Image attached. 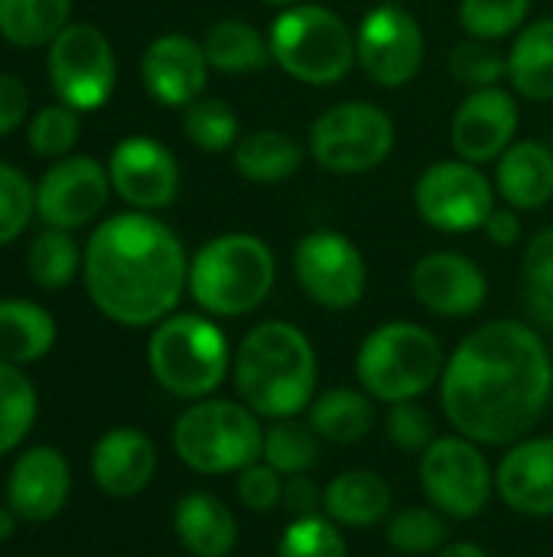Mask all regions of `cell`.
<instances>
[{"mask_svg": "<svg viewBox=\"0 0 553 557\" xmlns=\"http://www.w3.org/2000/svg\"><path fill=\"white\" fill-rule=\"evenodd\" d=\"M173 532L192 557H228L238 545V519L212 493H186L176 503Z\"/></svg>", "mask_w": 553, "mask_h": 557, "instance_id": "cell-24", "label": "cell"}, {"mask_svg": "<svg viewBox=\"0 0 553 557\" xmlns=\"http://www.w3.org/2000/svg\"><path fill=\"white\" fill-rule=\"evenodd\" d=\"M49 82L72 111H98L117 85V59L111 39L91 23H68L46 52Z\"/></svg>", "mask_w": 553, "mask_h": 557, "instance_id": "cell-10", "label": "cell"}, {"mask_svg": "<svg viewBox=\"0 0 553 557\" xmlns=\"http://www.w3.org/2000/svg\"><path fill=\"white\" fill-rule=\"evenodd\" d=\"M355 55L375 85L404 88L424 69L427 39L411 10L375 3L355 29Z\"/></svg>", "mask_w": 553, "mask_h": 557, "instance_id": "cell-14", "label": "cell"}, {"mask_svg": "<svg viewBox=\"0 0 553 557\" xmlns=\"http://www.w3.org/2000/svg\"><path fill=\"white\" fill-rule=\"evenodd\" d=\"M300 290L323 310H352L368 287V268L359 245L332 228L303 235L293 248Z\"/></svg>", "mask_w": 553, "mask_h": 557, "instance_id": "cell-13", "label": "cell"}, {"mask_svg": "<svg viewBox=\"0 0 553 557\" xmlns=\"http://www.w3.org/2000/svg\"><path fill=\"white\" fill-rule=\"evenodd\" d=\"M433 557H489V552L479 548V545H473V542H456V545L440 548Z\"/></svg>", "mask_w": 553, "mask_h": 557, "instance_id": "cell-49", "label": "cell"}, {"mask_svg": "<svg viewBox=\"0 0 553 557\" xmlns=\"http://www.w3.org/2000/svg\"><path fill=\"white\" fill-rule=\"evenodd\" d=\"M280 509H287L290 519L319 516V509H323V490H319L306 473L284 476V499H280Z\"/></svg>", "mask_w": 553, "mask_h": 557, "instance_id": "cell-46", "label": "cell"}, {"mask_svg": "<svg viewBox=\"0 0 553 557\" xmlns=\"http://www.w3.org/2000/svg\"><path fill=\"white\" fill-rule=\"evenodd\" d=\"M72 0H0V36L20 49L49 46L68 26Z\"/></svg>", "mask_w": 553, "mask_h": 557, "instance_id": "cell-31", "label": "cell"}, {"mask_svg": "<svg viewBox=\"0 0 553 557\" xmlns=\"http://www.w3.org/2000/svg\"><path fill=\"white\" fill-rule=\"evenodd\" d=\"M495 490L502 503L531 519L553 516V437H525L499 463Z\"/></svg>", "mask_w": 553, "mask_h": 557, "instance_id": "cell-21", "label": "cell"}, {"mask_svg": "<svg viewBox=\"0 0 553 557\" xmlns=\"http://www.w3.org/2000/svg\"><path fill=\"white\" fill-rule=\"evenodd\" d=\"M420 486L447 519H476L495 493V473L476 441L447 434L420 454Z\"/></svg>", "mask_w": 553, "mask_h": 557, "instance_id": "cell-11", "label": "cell"}, {"mask_svg": "<svg viewBox=\"0 0 553 557\" xmlns=\"http://www.w3.org/2000/svg\"><path fill=\"white\" fill-rule=\"evenodd\" d=\"M261 3H271V7H293V3H303V0H261Z\"/></svg>", "mask_w": 553, "mask_h": 557, "instance_id": "cell-51", "label": "cell"}, {"mask_svg": "<svg viewBox=\"0 0 553 557\" xmlns=\"http://www.w3.org/2000/svg\"><path fill=\"white\" fill-rule=\"evenodd\" d=\"M231 362L225 333L202 313L166 317L147 343V366L160 388L189 401L209 398L231 372Z\"/></svg>", "mask_w": 553, "mask_h": 557, "instance_id": "cell-7", "label": "cell"}, {"mask_svg": "<svg viewBox=\"0 0 553 557\" xmlns=\"http://www.w3.org/2000/svg\"><path fill=\"white\" fill-rule=\"evenodd\" d=\"M414 209L417 215L450 235H463L482 228L489 212L495 209V183L466 160H440L430 163L414 183Z\"/></svg>", "mask_w": 553, "mask_h": 557, "instance_id": "cell-12", "label": "cell"}, {"mask_svg": "<svg viewBox=\"0 0 553 557\" xmlns=\"http://www.w3.org/2000/svg\"><path fill=\"white\" fill-rule=\"evenodd\" d=\"M528 310H531V317H535L541 326L553 330V294H544V290H528Z\"/></svg>", "mask_w": 553, "mask_h": 557, "instance_id": "cell-48", "label": "cell"}, {"mask_svg": "<svg viewBox=\"0 0 553 557\" xmlns=\"http://www.w3.org/2000/svg\"><path fill=\"white\" fill-rule=\"evenodd\" d=\"M277 557H349V545L329 516H306L290 519L280 535Z\"/></svg>", "mask_w": 553, "mask_h": 557, "instance_id": "cell-39", "label": "cell"}, {"mask_svg": "<svg viewBox=\"0 0 553 557\" xmlns=\"http://www.w3.org/2000/svg\"><path fill=\"white\" fill-rule=\"evenodd\" d=\"M553 362L541 333L521 320H492L473 330L447 359L440 379V405L456 434L505 447L548 411Z\"/></svg>", "mask_w": 553, "mask_h": 557, "instance_id": "cell-1", "label": "cell"}, {"mask_svg": "<svg viewBox=\"0 0 553 557\" xmlns=\"http://www.w3.org/2000/svg\"><path fill=\"white\" fill-rule=\"evenodd\" d=\"M375 398L359 388H329L310 405V428L329 444H359L375 428Z\"/></svg>", "mask_w": 553, "mask_h": 557, "instance_id": "cell-30", "label": "cell"}, {"mask_svg": "<svg viewBox=\"0 0 553 557\" xmlns=\"http://www.w3.org/2000/svg\"><path fill=\"white\" fill-rule=\"evenodd\" d=\"M277 258L267 242L228 232L205 242L189 258V297L209 317L254 313L274 290Z\"/></svg>", "mask_w": 553, "mask_h": 557, "instance_id": "cell-4", "label": "cell"}, {"mask_svg": "<svg viewBox=\"0 0 553 557\" xmlns=\"http://www.w3.org/2000/svg\"><path fill=\"white\" fill-rule=\"evenodd\" d=\"M29 111V91L20 75L0 72V137H10Z\"/></svg>", "mask_w": 553, "mask_h": 557, "instance_id": "cell-45", "label": "cell"}, {"mask_svg": "<svg viewBox=\"0 0 553 557\" xmlns=\"http://www.w3.org/2000/svg\"><path fill=\"white\" fill-rule=\"evenodd\" d=\"M531 13V0H460V26L473 39L499 42L515 36Z\"/></svg>", "mask_w": 553, "mask_h": 557, "instance_id": "cell-37", "label": "cell"}, {"mask_svg": "<svg viewBox=\"0 0 553 557\" xmlns=\"http://www.w3.org/2000/svg\"><path fill=\"white\" fill-rule=\"evenodd\" d=\"M81 258L85 251H78L72 232L65 228H42L26 251V271L33 277L36 287L42 290H62L75 281V274L81 271Z\"/></svg>", "mask_w": 553, "mask_h": 557, "instance_id": "cell-32", "label": "cell"}, {"mask_svg": "<svg viewBox=\"0 0 553 557\" xmlns=\"http://www.w3.org/2000/svg\"><path fill=\"white\" fill-rule=\"evenodd\" d=\"M36 215V186L23 170L0 163V248L10 245Z\"/></svg>", "mask_w": 553, "mask_h": 557, "instance_id": "cell-41", "label": "cell"}, {"mask_svg": "<svg viewBox=\"0 0 553 557\" xmlns=\"http://www.w3.org/2000/svg\"><path fill=\"white\" fill-rule=\"evenodd\" d=\"M231 163L238 176H244L254 186H280L300 170L303 147L274 127H257L238 137L231 150Z\"/></svg>", "mask_w": 553, "mask_h": 557, "instance_id": "cell-26", "label": "cell"}, {"mask_svg": "<svg viewBox=\"0 0 553 557\" xmlns=\"http://www.w3.org/2000/svg\"><path fill=\"white\" fill-rule=\"evenodd\" d=\"M209 59L199 39L183 33H163L156 36L143 59H140V78L153 101L166 108H186L196 98H202L209 82Z\"/></svg>", "mask_w": 553, "mask_h": 557, "instance_id": "cell-19", "label": "cell"}, {"mask_svg": "<svg viewBox=\"0 0 553 557\" xmlns=\"http://www.w3.org/2000/svg\"><path fill=\"white\" fill-rule=\"evenodd\" d=\"M264 463H271L280 476L310 473L319 460V434L310 428V421L284 418L274 421V428L264 431Z\"/></svg>", "mask_w": 553, "mask_h": 557, "instance_id": "cell-34", "label": "cell"}, {"mask_svg": "<svg viewBox=\"0 0 553 557\" xmlns=\"http://www.w3.org/2000/svg\"><path fill=\"white\" fill-rule=\"evenodd\" d=\"M16 519H20V516L3 503V506H0V545L10 542V535H13V529H16Z\"/></svg>", "mask_w": 553, "mask_h": 557, "instance_id": "cell-50", "label": "cell"}, {"mask_svg": "<svg viewBox=\"0 0 553 557\" xmlns=\"http://www.w3.org/2000/svg\"><path fill=\"white\" fill-rule=\"evenodd\" d=\"M111 176L91 157H62L36 183V215L49 228L75 232L95 222L111 199Z\"/></svg>", "mask_w": 553, "mask_h": 557, "instance_id": "cell-15", "label": "cell"}, {"mask_svg": "<svg viewBox=\"0 0 553 557\" xmlns=\"http://www.w3.org/2000/svg\"><path fill=\"white\" fill-rule=\"evenodd\" d=\"M394 150V121L368 101H342L323 111L310 127V157L339 176H359L381 166Z\"/></svg>", "mask_w": 553, "mask_h": 557, "instance_id": "cell-9", "label": "cell"}, {"mask_svg": "<svg viewBox=\"0 0 553 557\" xmlns=\"http://www.w3.org/2000/svg\"><path fill=\"white\" fill-rule=\"evenodd\" d=\"M521 271H525L528 290L553 294V228H541L538 235L528 238Z\"/></svg>", "mask_w": 553, "mask_h": 557, "instance_id": "cell-44", "label": "cell"}, {"mask_svg": "<svg viewBox=\"0 0 553 557\" xmlns=\"http://www.w3.org/2000/svg\"><path fill=\"white\" fill-rule=\"evenodd\" d=\"M450 72L469 91L492 88V85H499V78H508V52L502 55L489 39L466 36L450 52Z\"/></svg>", "mask_w": 553, "mask_h": 557, "instance_id": "cell-40", "label": "cell"}, {"mask_svg": "<svg viewBox=\"0 0 553 557\" xmlns=\"http://www.w3.org/2000/svg\"><path fill=\"white\" fill-rule=\"evenodd\" d=\"M173 450L202 476L241 473L261 460L264 428L244 401L202 398L176 418Z\"/></svg>", "mask_w": 553, "mask_h": 557, "instance_id": "cell-8", "label": "cell"}, {"mask_svg": "<svg viewBox=\"0 0 553 557\" xmlns=\"http://www.w3.org/2000/svg\"><path fill=\"white\" fill-rule=\"evenodd\" d=\"M508 82L525 101H553V16L515 33L508 49Z\"/></svg>", "mask_w": 553, "mask_h": 557, "instance_id": "cell-27", "label": "cell"}, {"mask_svg": "<svg viewBox=\"0 0 553 557\" xmlns=\"http://www.w3.org/2000/svg\"><path fill=\"white\" fill-rule=\"evenodd\" d=\"M271 59L297 82L329 88L355 65V33L349 23L319 3H293L277 13L267 29Z\"/></svg>", "mask_w": 553, "mask_h": 557, "instance_id": "cell-6", "label": "cell"}, {"mask_svg": "<svg viewBox=\"0 0 553 557\" xmlns=\"http://www.w3.org/2000/svg\"><path fill=\"white\" fill-rule=\"evenodd\" d=\"M81 277L91 304L121 326H156L189 290V258L179 235L150 212L104 219L85 245Z\"/></svg>", "mask_w": 553, "mask_h": 557, "instance_id": "cell-2", "label": "cell"}, {"mask_svg": "<svg viewBox=\"0 0 553 557\" xmlns=\"http://www.w3.org/2000/svg\"><path fill=\"white\" fill-rule=\"evenodd\" d=\"M111 189L137 212L166 209L179 193V163L153 137H124L108 160Z\"/></svg>", "mask_w": 553, "mask_h": 557, "instance_id": "cell-17", "label": "cell"}, {"mask_svg": "<svg viewBox=\"0 0 553 557\" xmlns=\"http://www.w3.org/2000/svg\"><path fill=\"white\" fill-rule=\"evenodd\" d=\"M39 398L23 366L0 362V457L16 450L36 424Z\"/></svg>", "mask_w": 553, "mask_h": 557, "instance_id": "cell-33", "label": "cell"}, {"mask_svg": "<svg viewBox=\"0 0 553 557\" xmlns=\"http://www.w3.org/2000/svg\"><path fill=\"white\" fill-rule=\"evenodd\" d=\"M202 49L209 65L225 75H254L274 62L267 36L238 16L215 20L202 36Z\"/></svg>", "mask_w": 553, "mask_h": 557, "instance_id": "cell-28", "label": "cell"}, {"mask_svg": "<svg viewBox=\"0 0 553 557\" xmlns=\"http://www.w3.org/2000/svg\"><path fill=\"white\" fill-rule=\"evenodd\" d=\"M156 473V447L137 428H111L91 450V476L114 499L137 496Z\"/></svg>", "mask_w": 553, "mask_h": 557, "instance_id": "cell-22", "label": "cell"}, {"mask_svg": "<svg viewBox=\"0 0 553 557\" xmlns=\"http://www.w3.org/2000/svg\"><path fill=\"white\" fill-rule=\"evenodd\" d=\"M183 131L186 137L205 153H228L238 144V114L222 98H196L183 108Z\"/></svg>", "mask_w": 553, "mask_h": 557, "instance_id": "cell-36", "label": "cell"}, {"mask_svg": "<svg viewBox=\"0 0 553 557\" xmlns=\"http://www.w3.org/2000/svg\"><path fill=\"white\" fill-rule=\"evenodd\" d=\"M238 398L267 421H284L310 411L316 401L319 362L310 336L284 320L254 326L231 362Z\"/></svg>", "mask_w": 553, "mask_h": 557, "instance_id": "cell-3", "label": "cell"}, {"mask_svg": "<svg viewBox=\"0 0 553 557\" xmlns=\"http://www.w3.org/2000/svg\"><path fill=\"white\" fill-rule=\"evenodd\" d=\"M495 193L518 212H538L553 199V150L541 140H515L495 160Z\"/></svg>", "mask_w": 553, "mask_h": 557, "instance_id": "cell-23", "label": "cell"}, {"mask_svg": "<svg viewBox=\"0 0 553 557\" xmlns=\"http://www.w3.org/2000/svg\"><path fill=\"white\" fill-rule=\"evenodd\" d=\"M378 3H388V7H404V0H378Z\"/></svg>", "mask_w": 553, "mask_h": 557, "instance_id": "cell-52", "label": "cell"}, {"mask_svg": "<svg viewBox=\"0 0 553 557\" xmlns=\"http://www.w3.org/2000/svg\"><path fill=\"white\" fill-rule=\"evenodd\" d=\"M72 493L68 460L55 447H33L16 457L7 480V506L26 522L55 519Z\"/></svg>", "mask_w": 553, "mask_h": 557, "instance_id": "cell-20", "label": "cell"}, {"mask_svg": "<svg viewBox=\"0 0 553 557\" xmlns=\"http://www.w3.org/2000/svg\"><path fill=\"white\" fill-rule=\"evenodd\" d=\"M447 516L440 509H424V506H411L401 509L394 516H388L385 525V542L407 557L437 555L440 548H447Z\"/></svg>", "mask_w": 553, "mask_h": 557, "instance_id": "cell-35", "label": "cell"}, {"mask_svg": "<svg viewBox=\"0 0 553 557\" xmlns=\"http://www.w3.org/2000/svg\"><path fill=\"white\" fill-rule=\"evenodd\" d=\"M385 431H388V441L404 454H424L437 441V424L430 411L417 401L391 405L385 418Z\"/></svg>", "mask_w": 553, "mask_h": 557, "instance_id": "cell-42", "label": "cell"}, {"mask_svg": "<svg viewBox=\"0 0 553 557\" xmlns=\"http://www.w3.org/2000/svg\"><path fill=\"white\" fill-rule=\"evenodd\" d=\"M411 290L424 310L443 320H463L482 310L489 281L482 268L460 251H430L411 271Z\"/></svg>", "mask_w": 553, "mask_h": 557, "instance_id": "cell-18", "label": "cell"}, {"mask_svg": "<svg viewBox=\"0 0 553 557\" xmlns=\"http://www.w3.org/2000/svg\"><path fill=\"white\" fill-rule=\"evenodd\" d=\"M394 493L381 473L349 470L323 490V516L342 529H368L391 516Z\"/></svg>", "mask_w": 553, "mask_h": 557, "instance_id": "cell-25", "label": "cell"}, {"mask_svg": "<svg viewBox=\"0 0 553 557\" xmlns=\"http://www.w3.org/2000/svg\"><path fill=\"white\" fill-rule=\"evenodd\" d=\"M518 121H521L518 98L502 85L469 91L450 124V140L456 157L476 166L499 160L515 144Z\"/></svg>", "mask_w": 553, "mask_h": 557, "instance_id": "cell-16", "label": "cell"}, {"mask_svg": "<svg viewBox=\"0 0 553 557\" xmlns=\"http://www.w3.org/2000/svg\"><path fill=\"white\" fill-rule=\"evenodd\" d=\"M482 232L489 235L492 245H502V248H512L521 242V212L512 209V206H495L482 225Z\"/></svg>", "mask_w": 553, "mask_h": 557, "instance_id": "cell-47", "label": "cell"}, {"mask_svg": "<svg viewBox=\"0 0 553 557\" xmlns=\"http://www.w3.org/2000/svg\"><path fill=\"white\" fill-rule=\"evenodd\" d=\"M55 346V320L33 300H0V362L29 366Z\"/></svg>", "mask_w": 553, "mask_h": 557, "instance_id": "cell-29", "label": "cell"}, {"mask_svg": "<svg viewBox=\"0 0 553 557\" xmlns=\"http://www.w3.org/2000/svg\"><path fill=\"white\" fill-rule=\"evenodd\" d=\"M443 369L447 356L440 339L411 320L381 323L362 339L355 356L362 392L385 405L417 401L443 379Z\"/></svg>", "mask_w": 553, "mask_h": 557, "instance_id": "cell-5", "label": "cell"}, {"mask_svg": "<svg viewBox=\"0 0 553 557\" xmlns=\"http://www.w3.org/2000/svg\"><path fill=\"white\" fill-rule=\"evenodd\" d=\"M78 134H81L78 111H72L68 104L59 101V104H46L33 114V121L26 127V144L36 157L62 160L78 144Z\"/></svg>", "mask_w": 553, "mask_h": 557, "instance_id": "cell-38", "label": "cell"}, {"mask_svg": "<svg viewBox=\"0 0 553 557\" xmlns=\"http://www.w3.org/2000/svg\"><path fill=\"white\" fill-rule=\"evenodd\" d=\"M238 499L251 512H274L284 499V476L271 463L257 460L238 473Z\"/></svg>", "mask_w": 553, "mask_h": 557, "instance_id": "cell-43", "label": "cell"}]
</instances>
